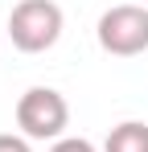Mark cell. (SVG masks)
<instances>
[{"label":"cell","mask_w":148,"mask_h":152,"mask_svg":"<svg viewBox=\"0 0 148 152\" xmlns=\"http://www.w3.org/2000/svg\"><path fill=\"white\" fill-rule=\"evenodd\" d=\"M49 152H99L86 136H62L58 144H49Z\"/></svg>","instance_id":"5"},{"label":"cell","mask_w":148,"mask_h":152,"mask_svg":"<svg viewBox=\"0 0 148 152\" xmlns=\"http://www.w3.org/2000/svg\"><path fill=\"white\" fill-rule=\"evenodd\" d=\"M103 152H148V124L140 119H123L107 132Z\"/></svg>","instance_id":"4"},{"label":"cell","mask_w":148,"mask_h":152,"mask_svg":"<svg viewBox=\"0 0 148 152\" xmlns=\"http://www.w3.org/2000/svg\"><path fill=\"white\" fill-rule=\"evenodd\" d=\"M62 29H66V12L58 0H17L4 33L12 37L21 53H45L58 45Z\"/></svg>","instance_id":"1"},{"label":"cell","mask_w":148,"mask_h":152,"mask_svg":"<svg viewBox=\"0 0 148 152\" xmlns=\"http://www.w3.org/2000/svg\"><path fill=\"white\" fill-rule=\"evenodd\" d=\"M144 4H148V0H144Z\"/></svg>","instance_id":"7"},{"label":"cell","mask_w":148,"mask_h":152,"mask_svg":"<svg viewBox=\"0 0 148 152\" xmlns=\"http://www.w3.org/2000/svg\"><path fill=\"white\" fill-rule=\"evenodd\" d=\"M17 127L29 140H49L58 144L70 127V103L53 86H29L17 99Z\"/></svg>","instance_id":"2"},{"label":"cell","mask_w":148,"mask_h":152,"mask_svg":"<svg viewBox=\"0 0 148 152\" xmlns=\"http://www.w3.org/2000/svg\"><path fill=\"white\" fill-rule=\"evenodd\" d=\"M103 53L111 58H136L148 50V8L144 4H111L95 29Z\"/></svg>","instance_id":"3"},{"label":"cell","mask_w":148,"mask_h":152,"mask_svg":"<svg viewBox=\"0 0 148 152\" xmlns=\"http://www.w3.org/2000/svg\"><path fill=\"white\" fill-rule=\"evenodd\" d=\"M0 152H33L29 136H17V132H0Z\"/></svg>","instance_id":"6"}]
</instances>
